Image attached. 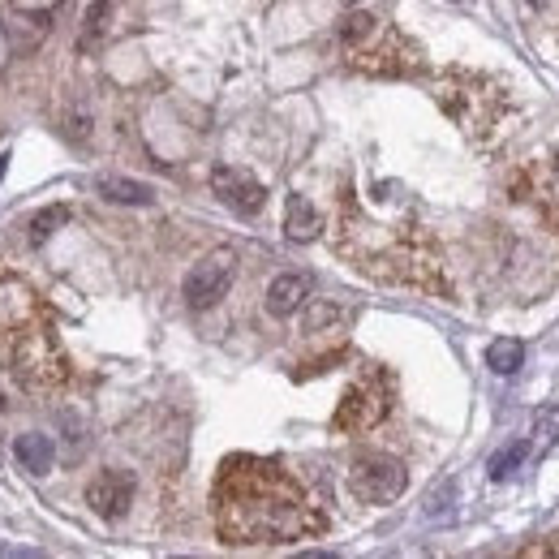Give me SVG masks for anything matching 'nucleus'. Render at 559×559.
I'll return each mask as SVG.
<instances>
[{"mask_svg":"<svg viewBox=\"0 0 559 559\" xmlns=\"http://www.w3.org/2000/svg\"><path fill=\"white\" fill-rule=\"evenodd\" d=\"M215 525L224 542H293L323 529V512L280 465L233 456L215 478Z\"/></svg>","mask_w":559,"mask_h":559,"instance_id":"1","label":"nucleus"},{"mask_svg":"<svg viewBox=\"0 0 559 559\" xmlns=\"http://www.w3.org/2000/svg\"><path fill=\"white\" fill-rule=\"evenodd\" d=\"M409 486V469L396 461V456H357L349 465V491L353 499H362V504H392V499L405 495Z\"/></svg>","mask_w":559,"mask_h":559,"instance_id":"2","label":"nucleus"},{"mask_svg":"<svg viewBox=\"0 0 559 559\" xmlns=\"http://www.w3.org/2000/svg\"><path fill=\"white\" fill-rule=\"evenodd\" d=\"M237 276V254L233 250H211L207 258H198L185 276V306L190 310H211L228 289H233Z\"/></svg>","mask_w":559,"mask_h":559,"instance_id":"3","label":"nucleus"},{"mask_svg":"<svg viewBox=\"0 0 559 559\" xmlns=\"http://www.w3.org/2000/svg\"><path fill=\"white\" fill-rule=\"evenodd\" d=\"M387 405H392V392H387V379H362L344 392L340 409H336V430H370L387 418Z\"/></svg>","mask_w":559,"mask_h":559,"instance_id":"4","label":"nucleus"},{"mask_svg":"<svg viewBox=\"0 0 559 559\" xmlns=\"http://www.w3.org/2000/svg\"><path fill=\"white\" fill-rule=\"evenodd\" d=\"M86 504L104 521H121L134 504V473L129 469H99L91 486H86Z\"/></svg>","mask_w":559,"mask_h":559,"instance_id":"5","label":"nucleus"},{"mask_svg":"<svg viewBox=\"0 0 559 559\" xmlns=\"http://www.w3.org/2000/svg\"><path fill=\"white\" fill-rule=\"evenodd\" d=\"M211 190L228 211H237V215H258L267 207L263 181H254L246 168H215L211 172Z\"/></svg>","mask_w":559,"mask_h":559,"instance_id":"6","label":"nucleus"},{"mask_svg":"<svg viewBox=\"0 0 559 559\" xmlns=\"http://www.w3.org/2000/svg\"><path fill=\"white\" fill-rule=\"evenodd\" d=\"M310 301V276L306 271H284L267 284V314L271 319H289Z\"/></svg>","mask_w":559,"mask_h":559,"instance_id":"7","label":"nucleus"},{"mask_svg":"<svg viewBox=\"0 0 559 559\" xmlns=\"http://www.w3.org/2000/svg\"><path fill=\"white\" fill-rule=\"evenodd\" d=\"M99 198H108V203H121V207H151L155 203V190L147 181H134V177H117V172H104V177L95 181Z\"/></svg>","mask_w":559,"mask_h":559,"instance_id":"8","label":"nucleus"},{"mask_svg":"<svg viewBox=\"0 0 559 559\" xmlns=\"http://www.w3.org/2000/svg\"><path fill=\"white\" fill-rule=\"evenodd\" d=\"M323 233V215L314 211V203L306 194H289L284 203V237L289 241H314Z\"/></svg>","mask_w":559,"mask_h":559,"instance_id":"9","label":"nucleus"},{"mask_svg":"<svg viewBox=\"0 0 559 559\" xmlns=\"http://www.w3.org/2000/svg\"><path fill=\"white\" fill-rule=\"evenodd\" d=\"M13 456L22 461V469H31L43 478V473H52V465H56V443L48 435H39V430H31V435H18Z\"/></svg>","mask_w":559,"mask_h":559,"instance_id":"10","label":"nucleus"},{"mask_svg":"<svg viewBox=\"0 0 559 559\" xmlns=\"http://www.w3.org/2000/svg\"><path fill=\"white\" fill-rule=\"evenodd\" d=\"M486 366L495 370V375H516V370L525 366V344L521 340H491V349H486Z\"/></svg>","mask_w":559,"mask_h":559,"instance_id":"11","label":"nucleus"},{"mask_svg":"<svg viewBox=\"0 0 559 559\" xmlns=\"http://www.w3.org/2000/svg\"><path fill=\"white\" fill-rule=\"evenodd\" d=\"M375 31H379V22L370 18V13H349V18L340 22V43L344 48H353V52H362L370 39H375Z\"/></svg>","mask_w":559,"mask_h":559,"instance_id":"12","label":"nucleus"},{"mask_svg":"<svg viewBox=\"0 0 559 559\" xmlns=\"http://www.w3.org/2000/svg\"><path fill=\"white\" fill-rule=\"evenodd\" d=\"M525 456H529V443L521 439V443H512V448L495 452V456H491V465H486V469H491V478H495V482H504L508 473H516V469H521V461H525Z\"/></svg>","mask_w":559,"mask_h":559,"instance_id":"13","label":"nucleus"},{"mask_svg":"<svg viewBox=\"0 0 559 559\" xmlns=\"http://www.w3.org/2000/svg\"><path fill=\"white\" fill-rule=\"evenodd\" d=\"M452 499H456V482L435 486L430 499H426V521H448V516H452Z\"/></svg>","mask_w":559,"mask_h":559,"instance_id":"14","label":"nucleus"},{"mask_svg":"<svg viewBox=\"0 0 559 559\" xmlns=\"http://www.w3.org/2000/svg\"><path fill=\"white\" fill-rule=\"evenodd\" d=\"M534 435H538V448H555V443H559V405L538 409V418H534Z\"/></svg>","mask_w":559,"mask_h":559,"instance_id":"15","label":"nucleus"},{"mask_svg":"<svg viewBox=\"0 0 559 559\" xmlns=\"http://www.w3.org/2000/svg\"><path fill=\"white\" fill-rule=\"evenodd\" d=\"M65 220H69V211H65V207H48V211H39L35 220H31V241H35V246H39V241H48V237H52Z\"/></svg>","mask_w":559,"mask_h":559,"instance_id":"16","label":"nucleus"},{"mask_svg":"<svg viewBox=\"0 0 559 559\" xmlns=\"http://www.w3.org/2000/svg\"><path fill=\"white\" fill-rule=\"evenodd\" d=\"M108 13H112V0H95L91 9H86V31H82V43L91 48V43L104 35V26H108Z\"/></svg>","mask_w":559,"mask_h":559,"instance_id":"17","label":"nucleus"},{"mask_svg":"<svg viewBox=\"0 0 559 559\" xmlns=\"http://www.w3.org/2000/svg\"><path fill=\"white\" fill-rule=\"evenodd\" d=\"M336 319H340V310H336V306H314V310L306 314V332H319V327L336 323Z\"/></svg>","mask_w":559,"mask_h":559,"instance_id":"18","label":"nucleus"},{"mask_svg":"<svg viewBox=\"0 0 559 559\" xmlns=\"http://www.w3.org/2000/svg\"><path fill=\"white\" fill-rule=\"evenodd\" d=\"M5 168H9V155H0V177H5Z\"/></svg>","mask_w":559,"mask_h":559,"instance_id":"19","label":"nucleus"},{"mask_svg":"<svg viewBox=\"0 0 559 559\" xmlns=\"http://www.w3.org/2000/svg\"><path fill=\"white\" fill-rule=\"evenodd\" d=\"M529 5H547V0H529Z\"/></svg>","mask_w":559,"mask_h":559,"instance_id":"20","label":"nucleus"}]
</instances>
